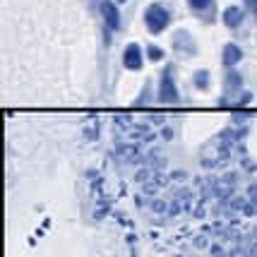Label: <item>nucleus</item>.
<instances>
[{
	"label": "nucleus",
	"mask_w": 257,
	"mask_h": 257,
	"mask_svg": "<svg viewBox=\"0 0 257 257\" xmlns=\"http://www.w3.org/2000/svg\"><path fill=\"white\" fill-rule=\"evenodd\" d=\"M168 22H171V15H168L161 5H152V8L147 10V27H149L154 34L164 32L168 27Z\"/></svg>",
	"instance_id": "nucleus-1"
},
{
	"label": "nucleus",
	"mask_w": 257,
	"mask_h": 257,
	"mask_svg": "<svg viewBox=\"0 0 257 257\" xmlns=\"http://www.w3.org/2000/svg\"><path fill=\"white\" fill-rule=\"evenodd\" d=\"M161 101L164 103H171V101H178V91H176V84H173V79H171V70L164 72V77H161Z\"/></svg>",
	"instance_id": "nucleus-2"
},
{
	"label": "nucleus",
	"mask_w": 257,
	"mask_h": 257,
	"mask_svg": "<svg viewBox=\"0 0 257 257\" xmlns=\"http://www.w3.org/2000/svg\"><path fill=\"white\" fill-rule=\"evenodd\" d=\"M101 15H103V20H106V24L111 29H120V15H118V8L113 5L111 0L101 3Z\"/></svg>",
	"instance_id": "nucleus-3"
},
{
	"label": "nucleus",
	"mask_w": 257,
	"mask_h": 257,
	"mask_svg": "<svg viewBox=\"0 0 257 257\" xmlns=\"http://www.w3.org/2000/svg\"><path fill=\"white\" fill-rule=\"evenodd\" d=\"M123 63H125V67H130V70H140V67H142V48L137 44H130L125 48Z\"/></svg>",
	"instance_id": "nucleus-4"
},
{
	"label": "nucleus",
	"mask_w": 257,
	"mask_h": 257,
	"mask_svg": "<svg viewBox=\"0 0 257 257\" xmlns=\"http://www.w3.org/2000/svg\"><path fill=\"white\" fill-rule=\"evenodd\" d=\"M224 22L228 24V27H238V24L243 22V10H240V8H228V10L224 12Z\"/></svg>",
	"instance_id": "nucleus-5"
},
{
	"label": "nucleus",
	"mask_w": 257,
	"mask_h": 257,
	"mask_svg": "<svg viewBox=\"0 0 257 257\" xmlns=\"http://www.w3.org/2000/svg\"><path fill=\"white\" fill-rule=\"evenodd\" d=\"M224 60H226V65H235L238 60H240V48L238 46H226L224 48Z\"/></svg>",
	"instance_id": "nucleus-6"
},
{
	"label": "nucleus",
	"mask_w": 257,
	"mask_h": 257,
	"mask_svg": "<svg viewBox=\"0 0 257 257\" xmlns=\"http://www.w3.org/2000/svg\"><path fill=\"white\" fill-rule=\"evenodd\" d=\"M209 3H212V0H190V5L195 8V10H204V8H209Z\"/></svg>",
	"instance_id": "nucleus-7"
},
{
	"label": "nucleus",
	"mask_w": 257,
	"mask_h": 257,
	"mask_svg": "<svg viewBox=\"0 0 257 257\" xmlns=\"http://www.w3.org/2000/svg\"><path fill=\"white\" fill-rule=\"evenodd\" d=\"M149 56L154 58V60H159V58L164 56V53H161V48H157V46H152V48H149Z\"/></svg>",
	"instance_id": "nucleus-8"
},
{
	"label": "nucleus",
	"mask_w": 257,
	"mask_h": 257,
	"mask_svg": "<svg viewBox=\"0 0 257 257\" xmlns=\"http://www.w3.org/2000/svg\"><path fill=\"white\" fill-rule=\"evenodd\" d=\"M204 75H207V72H197V84H200V87L207 84V77H204Z\"/></svg>",
	"instance_id": "nucleus-9"
},
{
	"label": "nucleus",
	"mask_w": 257,
	"mask_h": 257,
	"mask_svg": "<svg viewBox=\"0 0 257 257\" xmlns=\"http://www.w3.org/2000/svg\"><path fill=\"white\" fill-rule=\"evenodd\" d=\"M247 8H250V12L257 17V0H247Z\"/></svg>",
	"instance_id": "nucleus-10"
}]
</instances>
